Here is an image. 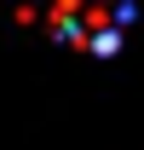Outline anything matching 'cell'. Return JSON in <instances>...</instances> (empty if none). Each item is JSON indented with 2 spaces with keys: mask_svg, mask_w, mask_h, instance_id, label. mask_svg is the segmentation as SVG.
I'll use <instances>...</instances> for the list:
<instances>
[{
  "mask_svg": "<svg viewBox=\"0 0 144 150\" xmlns=\"http://www.w3.org/2000/svg\"><path fill=\"white\" fill-rule=\"evenodd\" d=\"M133 29V6H98V0H64L52 12V35L92 58H109Z\"/></svg>",
  "mask_w": 144,
  "mask_h": 150,
  "instance_id": "6da1fadb",
  "label": "cell"
}]
</instances>
